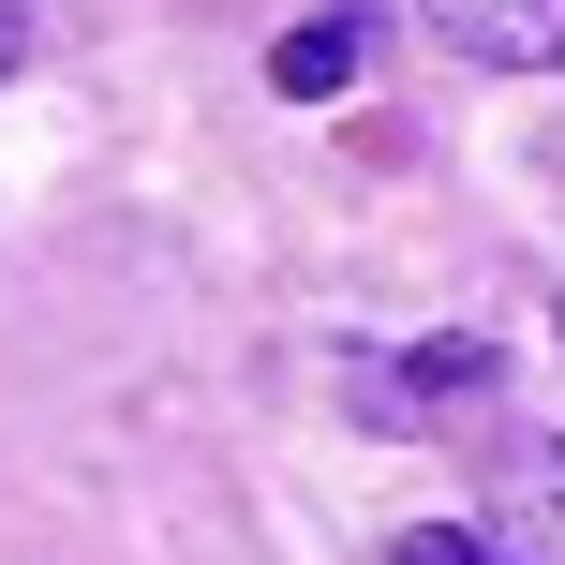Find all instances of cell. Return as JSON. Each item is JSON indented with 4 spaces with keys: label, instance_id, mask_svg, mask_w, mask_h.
<instances>
[{
    "label": "cell",
    "instance_id": "6da1fadb",
    "mask_svg": "<svg viewBox=\"0 0 565 565\" xmlns=\"http://www.w3.org/2000/svg\"><path fill=\"white\" fill-rule=\"evenodd\" d=\"M431 30L491 75H565V0H431Z\"/></svg>",
    "mask_w": 565,
    "mask_h": 565
},
{
    "label": "cell",
    "instance_id": "7a4b0ae2",
    "mask_svg": "<svg viewBox=\"0 0 565 565\" xmlns=\"http://www.w3.org/2000/svg\"><path fill=\"white\" fill-rule=\"evenodd\" d=\"M342 75H358V15H312V30L268 45V89H282V105H328Z\"/></svg>",
    "mask_w": 565,
    "mask_h": 565
},
{
    "label": "cell",
    "instance_id": "3957f363",
    "mask_svg": "<svg viewBox=\"0 0 565 565\" xmlns=\"http://www.w3.org/2000/svg\"><path fill=\"white\" fill-rule=\"evenodd\" d=\"M387 387H417V402H461V387H491V342H431V358H402Z\"/></svg>",
    "mask_w": 565,
    "mask_h": 565
},
{
    "label": "cell",
    "instance_id": "277c9868",
    "mask_svg": "<svg viewBox=\"0 0 565 565\" xmlns=\"http://www.w3.org/2000/svg\"><path fill=\"white\" fill-rule=\"evenodd\" d=\"M387 565H507V551H491V536H461V521H431V536H402Z\"/></svg>",
    "mask_w": 565,
    "mask_h": 565
},
{
    "label": "cell",
    "instance_id": "5b68a950",
    "mask_svg": "<svg viewBox=\"0 0 565 565\" xmlns=\"http://www.w3.org/2000/svg\"><path fill=\"white\" fill-rule=\"evenodd\" d=\"M15 60H30V0H0V75H15Z\"/></svg>",
    "mask_w": 565,
    "mask_h": 565
}]
</instances>
